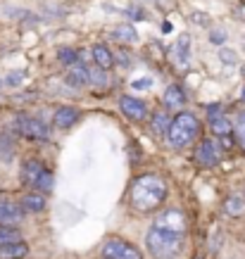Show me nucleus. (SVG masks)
I'll return each mask as SVG.
<instances>
[{"instance_id":"29","label":"nucleus","mask_w":245,"mask_h":259,"mask_svg":"<svg viewBox=\"0 0 245 259\" xmlns=\"http://www.w3.org/2000/svg\"><path fill=\"white\" fill-rule=\"evenodd\" d=\"M152 86V79H138V81H134V88H150Z\"/></svg>"},{"instance_id":"15","label":"nucleus","mask_w":245,"mask_h":259,"mask_svg":"<svg viewBox=\"0 0 245 259\" xmlns=\"http://www.w3.org/2000/svg\"><path fill=\"white\" fill-rule=\"evenodd\" d=\"M93 60L103 71L112 69V64H114V55H112V50L107 46H103V43H98V46L93 48Z\"/></svg>"},{"instance_id":"22","label":"nucleus","mask_w":245,"mask_h":259,"mask_svg":"<svg viewBox=\"0 0 245 259\" xmlns=\"http://www.w3.org/2000/svg\"><path fill=\"white\" fill-rule=\"evenodd\" d=\"M53 186H55V176H53V171L50 169H46V171L40 174V179L36 181V193H40V195H46V193H50L53 190Z\"/></svg>"},{"instance_id":"23","label":"nucleus","mask_w":245,"mask_h":259,"mask_svg":"<svg viewBox=\"0 0 245 259\" xmlns=\"http://www.w3.org/2000/svg\"><path fill=\"white\" fill-rule=\"evenodd\" d=\"M112 36H114L117 40H127V43H134L138 33H136L134 26H129V24H119L117 29L112 31Z\"/></svg>"},{"instance_id":"19","label":"nucleus","mask_w":245,"mask_h":259,"mask_svg":"<svg viewBox=\"0 0 245 259\" xmlns=\"http://www.w3.org/2000/svg\"><path fill=\"white\" fill-rule=\"evenodd\" d=\"M169 124H172V121H169V114H167V112H155L150 117V128L157 136H165L167 131H169Z\"/></svg>"},{"instance_id":"8","label":"nucleus","mask_w":245,"mask_h":259,"mask_svg":"<svg viewBox=\"0 0 245 259\" xmlns=\"http://www.w3.org/2000/svg\"><path fill=\"white\" fill-rule=\"evenodd\" d=\"M195 162L205 169H212L219 164V148L214 145V141H202L195 148Z\"/></svg>"},{"instance_id":"6","label":"nucleus","mask_w":245,"mask_h":259,"mask_svg":"<svg viewBox=\"0 0 245 259\" xmlns=\"http://www.w3.org/2000/svg\"><path fill=\"white\" fill-rule=\"evenodd\" d=\"M103 257L105 259H143L141 250L121 238H107L103 243Z\"/></svg>"},{"instance_id":"12","label":"nucleus","mask_w":245,"mask_h":259,"mask_svg":"<svg viewBox=\"0 0 245 259\" xmlns=\"http://www.w3.org/2000/svg\"><path fill=\"white\" fill-rule=\"evenodd\" d=\"M162 100H165V107H169V110H181L183 102H186V93L179 83H172V86H167Z\"/></svg>"},{"instance_id":"14","label":"nucleus","mask_w":245,"mask_h":259,"mask_svg":"<svg viewBox=\"0 0 245 259\" xmlns=\"http://www.w3.org/2000/svg\"><path fill=\"white\" fill-rule=\"evenodd\" d=\"M15 157V138H12V131H0V162H12Z\"/></svg>"},{"instance_id":"13","label":"nucleus","mask_w":245,"mask_h":259,"mask_svg":"<svg viewBox=\"0 0 245 259\" xmlns=\"http://www.w3.org/2000/svg\"><path fill=\"white\" fill-rule=\"evenodd\" d=\"M24 212L22 207L15 202H5V200H0V224H17V221H22Z\"/></svg>"},{"instance_id":"3","label":"nucleus","mask_w":245,"mask_h":259,"mask_svg":"<svg viewBox=\"0 0 245 259\" xmlns=\"http://www.w3.org/2000/svg\"><path fill=\"white\" fill-rule=\"evenodd\" d=\"M200 134V121L190 112H181L179 117L169 124V131H167V138L174 148H186L198 138Z\"/></svg>"},{"instance_id":"27","label":"nucleus","mask_w":245,"mask_h":259,"mask_svg":"<svg viewBox=\"0 0 245 259\" xmlns=\"http://www.w3.org/2000/svg\"><path fill=\"white\" fill-rule=\"evenodd\" d=\"M236 136H238V143L245 148V114L240 119H238V124H236Z\"/></svg>"},{"instance_id":"7","label":"nucleus","mask_w":245,"mask_h":259,"mask_svg":"<svg viewBox=\"0 0 245 259\" xmlns=\"http://www.w3.org/2000/svg\"><path fill=\"white\" fill-rule=\"evenodd\" d=\"M119 110H121V114H127L134 121H143L148 117V105L143 100H138V98H131V95H124L119 100Z\"/></svg>"},{"instance_id":"24","label":"nucleus","mask_w":245,"mask_h":259,"mask_svg":"<svg viewBox=\"0 0 245 259\" xmlns=\"http://www.w3.org/2000/svg\"><path fill=\"white\" fill-rule=\"evenodd\" d=\"M176 60L181 64H188V53H190V38L188 36H181V38L176 40Z\"/></svg>"},{"instance_id":"31","label":"nucleus","mask_w":245,"mask_h":259,"mask_svg":"<svg viewBox=\"0 0 245 259\" xmlns=\"http://www.w3.org/2000/svg\"><path fill=\"white\" fill-rule=\"evenodd\" d=\"M195 259H200V257H195Z\"/></svg>"},{"instance_id":"26","label":"nucleus","mask_w":245,"mask_h":259,"mask_svg":"<svg viewBox=\"0 0 245 259\" xmlns=\"http://www.w3.org/2000/svg\"><path fill=\"white\" fill-rule=\"evenodd\" d=\"M24 76H26V74H24V71H10L8 76H5V86H19V83H22L24 81Z\"/></svg>"},{"instance_id":"18","label":"nucleus","mask_w":245,"mask_h":259,"mask_svg":"<svg viewBox=\"0 0 245 259\" xmlns=\"http://www.w3.org/2000/svg\"><path fill=\"white\" fill-rule=\"evenodd\" d=\"M210 128H212V134H217V136H229L231 131H233L231 121L226 117H222V114H212V117H210Z\"/></svg>"},{"instance_id":"10","label":"nucleus","mask_w":245,"mask_h":259,"mask_svg":"<svg viewBox=\"0 0 245 259\" xmlns=\"http://www.w3.org/2000/svg\"><path fill=\"white\" fill-rule=\"evenodd\" d=\"M79 117L81 112L76 107H60L55 112V117H53V124H55V128H69V126L79 121Z\"/></svg>"},{"instance_id":"1","label":"nucleus","mask_w":245,"mask_h":259,"mask_svg":"<svg viewBox=\"0 0 245 259\" xmlns=\"http://www.w3.org/2000/svg\"><path fill=\"white\" fill-rule=\"evenodd\" d=\"M167 197V186L165 181L152 176V174H145V176H138V179L131 183V193H129V200L138 212H152L157 209L159 204L165 202Z\"/></svg>"},{"instance_id":"30","label":"nucleus","mask_w":245,"mask_h":259,"mask_svg":"<svg viewBox=\"0 0 245 259\" xmlns=\"http://www.w3.org/2000/svg\"><path fill=\"white\" fill-rule=\"evenodd\" d=\"M210 40H212V43H224V40H226V33H224V31H214L212 36H210Z\"/></svg>"},{"instance_id":"20","label":"nucleus","mask_w":245,"mask_h":259,"mask_svg":"<svg viewBox=\"0 0 245 259\" xmlns=\"http://www.w3.org/2000/svg\"><path fill=\"white\" fill-rule=\"evenodd\" d=\"M67 83L69 86H76V88H81V86H86L88 83V69H84V67H71L69 69V74H67Z\"/></svg>"},{"instance_id":"2","label":"nucleus","mask_w":245,"mask_h":259,"mask_svg":"<svg viewBox=\"0 0 245 259\" xmlns=\"http://www.w3.org/2000/svg\"><path fill=\"white\" fill-rule=\"evenodd\" d=\"M148 252H150L155 259H174L183 247V236H176V233H167V231H159V228L152 226L148 231Z\"/></svg>"},{"instance_id":"11","label":"nucleus","mask_w":245,"mask_h":259,"mask_svg":"<svg viewBox=\"0 0 245 259\" xmlns=\"http://www.w3.org/2000/svg\"><path fill=\"white\" fill-rule=\"evenodd\" d=\"M19 207H22V212L38 214V212H43V209H46V195H40V193L31 190V193L22 195V200H19Z\"/></svg>"},{"instance_id":"5","label":"nucleus","mask_w":245,"mask_h":259,"mask_svg":"<svg viewBox=\"0 0 245 259\" xmlns=\"http://www.w3.org/2000/svg\"><path fill=\"white\" fill-rule=\"evenodd\" d=\"M155 228L167 231V233L183 236V233H186V228H188V219H186L183 209H179V207H167V209H162V212L157 214V219H155Z\"/></svg>"},{"instance_id":"25","label":"nucleus","mask_w":245,"mask_h":259,"mask_svg":"<svg viewBox=\"0 0 245 259\" xmlns=\"http://www.w3.org/2000/svg\"><path fill=\"white\" fill-rule=\"evenodd\" d=\"M57 57H60V62L62 64H69V67H74V64L79 62V53H76L74 48H60Z\"/></svg>"},{"instance_id":"9","label":"nucleus","mask_w":245,"mask_h":259,"mask_svg":"<svg viewBox=\"0 0 245 259\" xmlns=\"http://www.w3.org/2000/svg\"><path fill=\"white\" fill-rule=\"evenodd\" d=\"M46 169H48V166L43 164L38 157L24 159V164H22V181H24V186L33 188V186H36V181L40 179V174L46 171Z\"/></svg>"},{"instance_id":"28","label":"nucleus","mask_w":245,"mask_h":259,"mask_svg":"<svg viewBox=\"0 0 245 259\" xmlns=\"http://www.w3.org/2000/svg\"><path fill=\"white\" fill-rule=\"evenodd\" d=\"M127 17H129V19H134V22H138V19H145V17H143V12L138 8H129L127 10Z\"/></svg>"},{"instance_id":"21","label":"nucleus","mask_w":245,"mask_h":259,"mask_svg":"<svg viewBox=\"0 0 245 259\" xmlns=\"http://www.w3.org/2000/svg\"><path fill=\"white\" fill-rule=\"evenodd\" d=\"M17 240H22V233H19V228L10 226V224H0V245L17 243Z\"/></svg>"},{"instance_id":"17","label":"nucleus","mask_w":245,"mask_h":259,"mask_svg":"<svg viewBox=\"0 0 245 259\" xmlns=\"http://www.w3.org/2000/svg\"><path fill=\"white\" fill-rule=\"evenodd\" d=\"M243 212H245V197L240 195L226 197V202H224V214L226 217H240Z\"/></svg>"},{"instance_id":"4","label":"nucleus","mask_w":245,"mask_h":259,"mask_svg":"<svg viewBox=\"0 0 245 259\" xmlns=\"http://www.w3.org/2000/svg\"><path fill=\"white\" fill-rule=\"evenodd\" d=\"M12 128L17 134H22L24 138H31V141H48L50 138V128L40 119L29 117V114H17L15 121H12Z\"/></svg>"},{"instance_id":"16","label":"nucleus","mask_w":245,"mask_h":259,"mask_svg":"<svg viewBox=\"0 0 245 259\" xmlns=\"http://www.w3.org/2000/svg\"><path fill=\"white\" fill-rule=\"evenodd\" d=\"M26 252H29V247L24 245V240L0 245V259H22L26 257Z\"/></svg>"}]
</instances>
